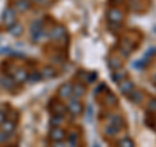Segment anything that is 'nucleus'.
Returning a JSON list of instances; mask_svg holds the SVG:
<instances>
[{
  "mask_svg": "<svg viewBox=\"0 0 156 147\" xmlns=\"http://www.w3.org/2000/svg\"><path fill=\"white\" fill-rule=\"evenodd\" d=\"M105 17L109 23H124L125 12L120 7H111L105 13Z\"/></svg>",
  "mask_w": 156,
  "mask_h": 147,
  "instance_id": "f257e3e1",
  "label": "nucleus"
},
{
  "mask_svg": "<svg viewBox=\"0 0 156 147\" xmlns=\"http://www.w3.org/2000/svg\"><path fill=\"white\" fill-rule=\"evenodd\" d=\"M83 103H82L80 99H74V98H70L69 103H68L66 106V111L69 112V113L73 116V117H77L83 113Z\"/></svg>",
  "mask_w": 156,
  "mask_h": 147,
  "instance_id": "f03ea898",
  "label": "nucleus"
},
{
  "mask_svg": "<svg viewBox=\"0 0 156 147\" xmlns=\"http://www.w3.org/2000/svg\"><path fill=\"white\" fill-rule=\"evenodd\" d=\"M2 20H3V23H4L5 27H8V29L12 27L14 23H16V11H14V8L7 7L5 9H4Z\"/></svg>",
  "mask_w": 156,
  "mask_h": 147,
  "instance_id": "7ed1b4c3",
  "label": "nucleus"
},
{
  "mask_svg": "<svg viewBox=\"0 0 156 147\" xmlns=\"http://www.w3.org/2000/svg\"><path fill=\"white\" fill-rule=\"evenodd\" d=\"M50 138L53 142H62L66 138V131L60 126H52L50 130Z\"/></svg>",
  "mask_w": 156,
  "mask_h": 147,
  "instance_id": "20e7f679",
  "label": "nucleus"
},
{
  "mask_svg": "<svg viewBox=\"0 0 156 147\" xmlns=\"http://www.w3.org/2000/svg\"><path fill=\"white\" fill-rule=\"evenodd\" d=\"M57 95H58V98H61V99H70L73 95V85L70 82L62 83V85L58 87Z\"/></svg>",
  "mask_w": 156,
  "mask_h": 147,
  "instance_id": "39448f33",
  "label": "nucleus"
},
{
  "mask_svg": "<svg viewBox=\"0 0 156 147\" xmlns=\"http://www.w3.org/2000/svg\"><path fill=\"white\" fill-rule=\"evenodd\" d=\"M30 33H31V39L33 42H38L41 37L43 35V25L41 21H34L30 26Z\"/></svg>",
  "mask_w": 156,
  "mask_h": 147,
  "instance_id": "423d86ee",
  "label": "nucleus"
},
{
  "mask_svg": "<svg viewBox=\"0 0 156 147\" xmlns=\"http://www.w3.org/2000/svg\"><path fill=\"white\" fill-rule=\"evenodd\" d=\"M77 80L80 83L83 85H90L96 80V73H89L85 70H81L80 73H77Z\"/></svg>",
  "mask_w": 156,
  "mask_h": 147,
  "instance_id": "0eeeda50",
  "label": "nucleus"
},
{
  "mask_svg": "<svg viewBox=\"0 0 156 147\" xmlns=\"http://www.w3.org/2000/svg\"><path fill=\"white\" fill-rule=\"evenodd\" d=\"M51 38L55 39V41H64L66 39V29L62 26V25H57L52 29L51 31Z\"/></svg>",
  "mask_w": 156,
  "mask_h": 147,
  "instance_id": "6e6552de",
  "label": "nucleus"
},
{
  "mask_svg": "<svg viewBox=\"0 0 156 147\" xmlns=\"http://www.w3.org/2000/svg\"><path fill=\"white\" fill-rule=\"evenodd\" d=\"M29 77H30V74L27 73L26 69H23V68H17V69L14 70L13 80L16 83H23L29 80Z\"/></svg>",
  "mask_w": 156,
  "mask_h": 147,
  "instance_id": "1a4fd4ad",
  "label": "nucleus"
},
{
  "mask_svg": "<svg viewBox=\"0 0 156 147\" xmlns=\"http://www.w3.org/2000/svg\"><path fill=\"white\" fill-rule=\"evenodd\" d=\"M108 120H109V124L111 125L116 126V128L120 129V130L126 128V120L121 115H111L108 117Z\"/></svg>",
  "mask_w": 156,
  "mask_h": 147,
  "instance_id": "9d476101",
  "label": "nucleus"
},
{
  "mask_svg": "<svg viewBox=\"0 0 156 147\" xmlns=\"http://www.w3.org/2000/svg\"><path fill=\"white\" fill-rule=\"evenodd\" d=\"M119 89H120V91L122 92L124 95H129L131 91L135 90V85H134L133 81H130V80H128V78H126L125 81H122L121 83H119Z\"/></svg>",
  "mask_w": 156,
  "mask_h": 147,
  "instance_id": "9b49d317",
  "label": "nucleus"
},
{
  "mask_svg": "<svg viewBox=\"0 0 156 147\" xmlns=\"http://www.w3.org/2000/svg\"><path fill=\"white\" fill-rule=\"evenodd\" d=\"M87 91V87L86 85H83V83H76V85H73V95L72 98H74V99H80V98L85 96Z\"/></svg>",
  "mask_w": 156,
  "mask_h": 147,
  "instance_id": "f8f14e48",
  "label": "nucleus"
},
{
  "mask_svg": "<svg viewBox=\"0 0 156 147\" xmlns=\"http://www.w3.org/2000/svg\"><path fill=\"white\" fill-rule=\"evenodd\" d=\"M50 109L53 112V115H61L64 116V113L66 112V106L62 104L61 102H51V107Z\"/></svg>",
  "mask_w": 156,
  "mask_h": 147,
  "instance_id": "ddd939ff",
  "label": "nucleus"
},
{
  "mask_svg": "<svg viewBox=\"0 0 156 147\" xmlns=\"http://www.w3.org/2000/svg\"><path fill=\"white\" fill-rule=\"evenodd\" d=\"M31 8V2L29 0H17L16 5H14V11H17L18 13H25Z\"/></svg>",
  "mask_w": 156,
  "mask_h": 147,
  "instance_id": "4468645a",
  "label": "nucleus"
},
{
  "mask_svg": "<svg viewBox=\"0 0 156 147\" xmlns=\"http://www.w3.org/2000/svg\"><path fill=\"white\" fill-rule=\"evenodd\" d=\"M103 104L108 106V107H117L119 106V98H117L113 92L108 91L107 94L104 95V100H103Z\"/></svg>",
  "mask_w": 156,
  "mask_h": 147,
  "instance_id": "2eb2a0df",
  "label": "nucleus"
},
{
  "mask_svg": "<svg viewBox=\"0 0 156 147\" xmlns=\"http://www.w3.org/2000/svg\"><path fill=\"white\" fill-rule=\"evenodd\" d=\"M108 66H109L113 72L120 70L121 68H122V61H121L117 56H111V57L108 59Z\"/></svg>",
  "mask_w": 156,
  "mask_h": 147,
  "instance_id": "dca6fc26",
  "label": "nucleus"
},
{
  "mask_svg": "<svg viewBox=\"0 0 156 147\" xmlns=\"http://www.w3.org/2000/svg\"><path fill=\"white\" fill-rule=\"evenodd\" d=\"M57 76V70L53 66H44V69L42 72V77L47 78V80H51V78H55Z\"/></svg>",
  "mask_w": 156,
  "mask_h": 147,
  "instance_id": "f3484780",
  "label": "nucleus"
},
{
  "mask_svg": "<svg viewBox=\"0 0 156 147\" xmlns=\"http://www.w3.org/2000/svg\"><path fill=\"white\" fill-rule=\"evenodd\" d=\"M126 78H128V73L125 70H116V72H113V74H112V80L116 83H121L122 81H125Z\"/></svg>",
  "mask_w": 156,
  "mask_h": 147,
  "instance_id": "a211bd4d",
  "label": "nucleus"
},
{
  "mask_svg": "<svg viewBox=\"0 0 156 147\" xmlns=\"http://www.w3.org/2000/svg\"><path fill=\"white\" fill-rule=\"evenodd\" d=\"M128 96H129V99H130L131 102L135 103V104H140V103H142V100H143V94H142L140 91H138V90L131 91Z\"/></svg>",
  "mask_w": 156,
  "mask_h": 147,
  "instance_id": "6ab92c4d",
  "label": "nucleus"
},
{
  "mask_svg": "<svg viewBox=\"0 0 156 147\" xmlns=\"http://www.w3.org/2000/svg\"><path fill=\"white\" fill-rule=\"evenodd\" d=\"M14 129H16V124H14L13 121L7 120V121H4V122H3L2 130H3L5 134H11V133H13Z\"/></svg>",
  "mask_w": 156,
  "mask_h": 147,
  "instance_id": "aec40b11",
  "label": "nucleus"
},
{
  "mask_svg": "<svg viewBox=\"0 0 156 147\" xmlns=\"http://www.w3.org/2000/svg\"><path fill=\"white\" fill-rule=\"evenodd\" d=\"M9 33H11L12 37H20V35H22V33H23V26L21 25V23L16 22L12 27H9Z\"/></svg>",
  "mask_w": 156,
  "mask_h": 147,
  "instance_id": "412c9836",
  "label": "nucleus"
},
{
  "mask_svg": "<svg viewBox=\"0 0 156 147\" xmlns=\"http://www.w3.org/2000/svg\"><path fill=\"white\" fill-rule=\"evenodd\" d=\"M117 147H135V143H134L133 139L129 138V137H124L122 139L119 141Z\"/></svg>",
  "mask_w": 156,
  "mask_h": 147,
  "instance_id": "4be33fe9",
  "label": "nucleus"
},
{
  "mask_svg": "<svg viewBox=\"0 0 156 147\" xmlns=\"http://www.w3.org/2000/svg\"><path fill=\"white\" fill-rule=\"evenodd\" d=\"M120 133V129H117L116 126H113V125H107L105 128H104V134L105 135H108V137H113V135H116V134H119Z\"/></svg>",
  "mask_w": 156,
  "mask_h": 147,
  "instance_id": "5701e85b",
  "label": "nucleus"
},
{
  "mask_svg": "<svg viewBox=\"0 0 156 147\" xmlns=\"http://www.w3.org/2000/svg\"><path fill=\"white\" fill-rule=\"evenodd\" d=\"M64 121V116L61 115H53L50 120V124L51 126H60V124Z\"/></svg>",
  "mask_w": 156,
  "mask_h": 147,
  "instance_id": "b1692460",
  "label": "nucleus"
},
{
  "mask_svg": "<svg viewBox=\"0 0 156 147\" xmlns=\"http://www.w3.org/2000/svg\"><path fill=\"white\" fill-rule=\"evenodd\" d=\"M2 83H3V86L5 87V89H13L14 85H16V82H14L13 78H9V77H5V78H3L2 80Z\"/></svg>",
  "mask_w": 156,
  "mask_h": 147,
  "instance_id": "393cba45",
  "label": "nucleus"
},
{
  "mask_svg": "<svg viewBox=\"0 0 156 147\" xmlns=\"http://www.w3.org/2000/svg\"><path fill=\"white\" fill-rule=\"evenodd\" d=\"M148 111L152 112V113H156V98H151L148 102Z\"/></svg>",
  "mask_w": 156,
  "mask_h": 147,
  "instance_id": "a878e982",
  "label": "nucleus"
},
{
  "mask_svg": "<svg viewBox=\"0 0 156 147\" xmlns=\"http://www.w3.org/2000/svg\"><path fill=\"white\" fill-rule=\"evenodd\" d=\"M146 65L147 64H146L144 60H136V61H134V64H133V66L136 68V69H143Z\"/></svg>",
  "mask_w": 156,
  "mask_h": 147,
  "instance_id": "bb28decb",
  "label": "nucleus"
},
{
  "mask_svg": "<svg viewBox=\"0 0 156 147\" xmlns=\"http://www.w3.org/2000/svg\"><path fill=\"white\" fill-rule=\"evenodd\" d=\"M152 56H156V47H151L150 50L146 52V55H144V57L146 59H148V57H152Z\"/></svg>",
  "mask_w": 156,
  "mask_h": 147,
  "instance_id": "cd10ccee",
  "label": "nucleus"
},
{
  "mask_svg": "<svg viewBox=\"0 0 156 147\" xmlns=\"http://www.w3.org/2000/svg\"><path fill=\"white\" fill-rule=\"evenodd\" d=\"M31 80L33 81H41L42 80V74L39 72H34L33 76H31Z\"/></svg>",
  "mask_w": 156,
  "mask_h": 147,
  "instance_id": "c85d7f7f",
  "label": "nucleus"
},
{
  "mask_svg": "<svg viewBox=\"0 0 156 147\" xmlns=\"http://www.w3.org/2000/svg\"><path fill=\"white\" fill-rule=\"evenodd\" d=\"M7 135H8V134H5L3 130H0V142H4V141H5V139H7Z\"/></svg>",
  "mask_w": 156,
  "mask_h": 147,
  "instance_id": "c756f323",
  "label": "nucleus"
},
{
  "mask_svg": "<svg viewBox=\"0 0 156 147\" xmlns=\"http://www.w3.org/2000/svg\"><path fill=\"white\" fill-rule=\"evenodd\" d=\"M4 121H5V113L0 109V124H3Z\"/></svg>",
  "mask_w": 156,
  "mask_h": 147,
  "instance_id": "7c9ffc66",
  "label": "nucleus"
},
{
  "mask_svg": "<svg viewBox=\"0 0 156 147\" xmlns=\"http://www.w3.org/2000/svg\"><path fill=\"white\" fill-rule=\"evenodd\" d=\"M52 147H66V145H64L62 142H55V143L52 145Z\"/></svg>",
  "mask_w": 156,
  "mask_h": 147,
  "instance_id": "2f4dec72",
  "label": "nucleus"
},
{
  "mask_svg": "<svg viewBox=\"0 0 156 147\" xmlns=\"http://www.w3.org/2000/svg\"><path fill=\"white\" fill-rule=\"evenodd\" d=\"M35 2H38V3H41V4H43V3H46V0H35Z\"/></svg>",
  "mask_w": 156,
  "mask_h": 147,
  "instance_id": "473e14b6",
  "label": "nucleus"
},
{
  "mask_svg": "<svg viewBox=\"0 0 156 147\" xmlns=\"http://www.w3.org/2000/svg\"><path fill=\"white\" fill-rule=\"evenodd\" d=\"M154 81H155V83H156V73L154 74Z\"/></svg>",
  "mask_w": 156,
  "mask_h": 147,
  "instance_id": "72a5a7b5",
  "label": "nucleus"
},
{
  "mask_svg": "<svg viewBox=\"0 0 156 147\" xmlns=\"http://www.w3.org/2000/svg\"><path fill=\"white\" fill-rule=\"evenodd\" d=\"M154 129H155V130H156V122H155V126H154Z\"/></svg>",
  "mask_w": 156,
  "mask_h": 147,
  "instance_id": "f704fd0d",
  "label": "nucleus"
},
{
  "mask_svg": "<svg viewBox=\"0 0 156 147\" xmlns=\"http://www.w3.org/2000/svg\"><path fill=\"white\" fill-rule=\"evenodd\" d=\"M94 147H99V146H98V145H95V146H94Z\"/></svg>",
  "mask_w": 156,
  "mask_h": 147,
  "instance_id": "c9c22d12",
  "label": "nucleus"
},
{
  "mask_svg": "<svg viewBox=\"0 0 156 147\" xmlns=\"http://www.w3.org/2000/svg\"><path fill=\"white\" fill-rule=\"evenodd\" d=\"M131 2H135V0H131Z\"/></svg>",
  "mask_w": 156,
  "mask_h": 147,
  "instance_id": "e433bc0d",
  "label": "nucleus"
}]
</instances>
